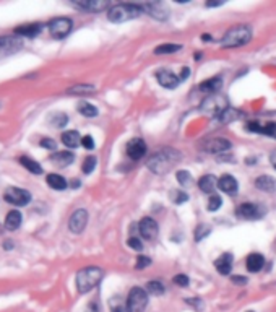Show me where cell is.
Listing matches in <instances>:
<instances>
[{
	"instance_id": "7402d4cb",
	"label": "cell",
	"mask_w": 276,
	"mask_h": 312,
	"mask_svg": "<svg viewBox=\"0 0 276 312\" xmlns=\"http://www.w3.org/2000/svg\"><path fill=\"white\" fill-rule=\"evenodd\" d=\"M218 187L226 193H236L237 192V181L232 178V176L229 174H224L222 178L218 181Z\"/></svg>"
},
{
	"instance_id": "5b68a950",
	"label": "cell",
	"mask_w": 276,
	"mask_h": 312,
	"mask_svg": "<svg viewBox=\"0 0 276 312\" xmlns=\"http://www.w3.org/2000/svg\"><path fill=\"white\" fill-rule=\"evenodd\" d=\"M148 306V294L143 288H132L127 298V309L128 312H143Z\"/></svg>"
},
{
	"instance_id": "9a60e30c",
	"label": "cell",
	"mask_w": 276,
	"mask_h": 312,
	"mask_svg": "<svg viewBox=\"0 0 276 312\" xmlns=\"http://www.w3.org/2000/svg\"><path fill=\"white\" fill-rule=\"evenodd\" d=\"M142 7L143 11H146L150 16H153V18H156V20H160V21H164V20H167V10L164 8V5L163 3H145V5H140Z\"/></svg>"
},
{
	"instance_id": "30bf717a",
	"label": "cell",
	"mask_w": 276,
	"mask_h": 312,
	"mask_svg": "<svg viewBox=\"0 0 276 312\" xmlns=\"http://www.w3.org/2000/svg\"><path fill=\"white\" fill-rule=\"evenodd\" d=\"M227 108L224 99H221L218 95H211L208 99H205L203 104L200 106V109L203 113H208V114H216L220 116L222 111Z\"/></svg>"
},
{
	"instance_id": "ee69618b",
	"label": "cell",
	"mask_w": 276,
	"mask_h": 312,
	"mask_svg": "<svg viewBox=\"0 0 276 312\" xmlns=\"http://www.w3.org/2000/svg\"><path fill=\"white\" fill-rule=\"evenodd\" d=\"M67 122H68V117L65 114H55L54 119H52V124H54L55 127H63Z\"/></svg>"
},
{
	"instance_id": "9f6ffc18",
	"label": "cell",
	"mask_w": 276,
	"mask_h": 312,
	"mask_svg": "<svg viewBox=\"0 0 276 312\" xmlns=\"http://www.w3.org/2000/svg\"><path fill=\"white\" fill-rule=\"evenodd\" d=\"M203 41H211V36H208V34H203Z\"/></svg>"
},
{
	"instance_id": "6f0895ef",
	"label": "cell",
	"mask_w": 276,
	"mask_h": 312,
	"mask_svg": "<svg viewBox=\"0 0 276 312\" xmlns=\"http://www.w3.org/2000/svg\"><path fill=\"white\" fill-rule=\"evenodd\" d=\"M80 186V181H73L72 182V187H78Z\"/></svg>"
},
{
	"instance_id": "8d00e7d4",
	"label": "cell",
	"mask_w": 276,
	"mask_h": 312,
	"mask_svg": "<svg viewBox=\"0 0 276 312\" xmlns=\"http://www.w3.org/2000/svg\"><path fill=\"white\" fill-rule=\"evenodd\" d=\"M211 233V228L208 225H198L195 228V241H202L208 236V234Z\"/></svg>"
},
{
	"instance_id": "f6af8a7d",
	"label": "cell",
	"mask_w": 276,
	"mask_h": 312,
	"mask_svg": "<svg viewBox=\"0 0 276 312\" xmlns=\"http://www.w3.org/2000/svg\"><path fill=\"white\" fill-rule=\"evenodd\" d=\"M127 244H128V247H130V249H133V250H142V249H143L142 241L137 239V238H130V239L127 241Z\"/></svg>"
},
{
	"instance_id": "83f0119b",
	"label": "cell",
	"mask_w": 276,
	"mask_h": 312,
	"mask_svg": "<svg viewBox=\"0 0 276 312\" xmlns=\"http://www.w3.org/2000/svg\"><path fill=\"white\" fill-rule=\"evenodd\" d=\"M62 142L68 148H76L80 143H81V138H80V133L76 130H68V132H63L62 133Z\"/></svg>"
},
{
	"instance_id": "816d5d0a",
	"label": "cell",
	"mask_w": 276,
	"mask_h": 312,
	"mask_svg": "<svg viewBox=\"0 0 276 312\" xmlns=\"http://www.w3.org/2000/svg\"><path fill=\"white\" fill-rule=\"evenodd\" d=\"M190 75V70L189 68H182V72H180V80H187V76Z\"/></svg>"
},
{
	"instance_id": "d6a6232c",
	"label": "cell",
	"mask_w": 276,
	"mask_h": 312,
	"mask_svg": "<svg viewBox=\"0 0 276 312\" xmlns=\"http://www.w3.org/2000/svg\"><path fill=\"white\" fill-rule=\"evenodd\" d=\"M182 46L180 44H171V43H166V44H161L158 46V48L155 49L156 54H174V52L180 51Z\"/></svg>"
},
{
	"instance_id": "ac0fdd59",
	"label": "cell",
	"mask_w": 276,
	"mask_h": 312,
	"mask_svg": "<svg viewBox=\"0 0 276 312\" xmlns=\"http://www.w3.org/2000/svg\"><path fill=\"white\" fill-rule=\"evenodd\" d=\"M221 88H222V78L215 76V78L202 81L200 86H198V90L203 93H210V96H211V95H218V91H221Z\"/></svg>"
},
{
	"instance_id": "9c48e42d",
	"label": "cell",
	"mask_w": 276,
	"mask_h": 312,
	"mask_svg": "<svg viewBox=\"0 0 276 312\" xmlns=\"http://www.w3.org/2000/svg\"><path fill=\"white\" fill-rule=\"evenodd\" d=\"M23 48V39L16 36H0V59L15 54Z\"/></svg>"
},
{
	"instance_id": "f907efd6",
	"label": "cell",
	"mask_w": 276,
	"mask_h": 312,
	"mask_svg": "<svg viewBox=\"0 0 276 312\" xmlns=\"http://www.w3.org/2000/svg\"><path fill=\"white\" fill-rule=\"evenodd\" d=\"M187 303H189V304H192L193 308H197L198 311H202V308H203V304H202V301H200V299H197V301H193L192 298H189V299H187Z\"/></svg>"
},
{
	"instance_id": "5bb4252c",
	"label": "cell",
	"mask_w": 276,
	"mask_h": 312,
	"mask_svg": "<svg viewBox=\"0 0 276 312\" xmlns=\"http://www.w3.org/2000/svg\"><path fill=\"white\" fill-rule=\"evenodd\" d=\"M156 78H158V83L161 86L167 88V90H174V88H177L180 78H177L172 72H169V70H164L161 68L160 72L156 73Z\"/></svg>"
},
{
	"instance_id": "74e56055",
	"label": "cell",
	"mask_w": 276,
	"mask_h": 312,
	"mask_svg": "<svg viewBox=\"0 0 276 312\" xmlns=\"http://www.w3.org/2000/svg\"><path fill=\"white\" fill-rule=\"evenodd\" d=\"M177 181H179V184L180 186H190L192 184V176L189 171H179L177 173Z\"/></svg>"
},
{
	"instance_id": "11a10c76",
	"label": "cell",
	"mask_w": 276,
	"mask_h": 312,
	"mask_svg": "<svg viewBox=\"0 0 276 312\" xmlns=\"http://www.w3.org/2000/svg\"><path fill=\"white\" fill-rule=\"evenodd\" d=\"M5 249H13V247H11V243H5Z\"/></svg>"
},
{
	"instance_id": "7c38bea8",
	"label": "cell",
	"mask_w": 276,
	"mask_h": 312,
	"mask_svg": "<svg viewBox=\"0 0 276 312\" xmlns=\"http://www.w3.org/2000/svg\"><path fill=\"white\" fill-rule=\"evenodd\" d=\"M138 229H140V234H142L146 241H153L158 236V231H160V229H158V223L148 216L140 221Z\"/></svg>"
},
{
	"instance_id": "60d3db41",
	"label": "cell",
	"mask_w": 276,
	"mask_h": 312,
	"mask_svg": "<svg viewBox=\"0 0 276 312\" xmlns=\"http://www.w3.org/2000/svg\"><path fill=\"white\" fill-rule=\"evenodd\" d=\"M262 133L268 135V137L276 138V122H267L262 128Z\"/></svg>"
},
{
	"instance_id": "b9f144b4",
	"label": "cell",
	"mask_w": 276,
	"mask_h": 312,
	"mask_svg": "<svg viewBox=\"0 0 276 312\" xmlns=\"http://www.w3.org/2000/svg\"><path fill=\"white\" fill-rule=\"evenodd\" d=\"M174 283H175V285H179V286H182V288H185V286H189L190 280H189V276H187V275L179 273V275H175V276H174Z\"/></svg>"
},
{
	"instance_id": "7bdbcfd3",
	"label": "cell",
	"mask_w": 276,
	"mask_h": 312,
	"mask_svg": "<svg viewBox=\"0 0 276 312\" xmlns=\"http://www.w3.org/2000/svg\"><path fill=\"white\" fill-rule=\"evenodd\" d=\"M151 263V258L150 257H145V255H140L137 258V263H135V268H138V270H143L146 268L148 265Z\"/></svg>"
},
{
	"instance_id": "44dd1931",
	"label": "cell",
	"mask_w": 276,
	"mask_h": 312,
	"mask_svg": "<svg viewBox=\"0 0 276 312\" xmlns=\"http://www.w3.org/2000/svg\"><path fill=\"white\" fill-rule=\"evenodd\" d=\"M198 187H200L202 192L211 193V192L216 189V187H218V179H216L213 174L202 176V178L198 179Z\"/></svg>"
},
{
	"instance_id": "277c9868",
	"label": "cell",
	"mask_w": 276,
	"mask_h": 312,
	"mask_svg": "<svg viewBox=\"0 0 276 312\" xmlns=\"http://www.w3.org/2000/svg\"><path fill=\"white\" fill-rule=\"evenodd\" d=\"M143 13V10L140 5L135 3H119L110 7L108 11V18L112 23H124V21H130L138 18L140 15Z\"/></svg>"
},
{
	"instance_id": "f5cc1de1",
	"label": "cell",
	"mask_w": 276,
	"mask_h": 312,
	"mask_svg": "<svg viewBox=\"0 0 276 312\" xmlns=\"http://www.w3.org/2000/svg\"><path fill=\"white\" fill-rule=\"evenodd\" d=\"M270 161H272V164L276 168V150L272 153V156H270Z\"/></svg>"
},
{
	"instance_id": "f1b7e54d",
	"label": "cell",
	"mask_w": 276,
	"mask_h": 312,
	"mask_svg": "<svg viewBox=\"0 0 276 312\" xmlns=\"http://www.w3.org/2000/svg\"><path fill=\"white\" fill-rule=\"evenodd\" d=\"M48 184L54 190H63V189H67V186H68L67 181L63 179L60 174H49L48 176Z\"/></svg>"
},
{
	"instance_id": "e0dca14e",
	"label": "cell",
	"mask_w": 276,
	"mask_h": 312,
	"mask_svg": "<svg viewBox=\"0 0 276 312\" xmlns=\"http://www.w3.org/2000/svg\"><path fill=\"white\" fill-rule=\"evenodd\" d=\"M76 8H81V10H88V11H93V13H96V11H103L109 7V2H104V0H88V2H75L73 3Z\"/></svg>"
},
{
	"instance_id": "6da1fadb",
	"label": "cell",
	"mask_w": 276,
	"mask_h": 312,
	"mask_svg": "<svg viewBox=\"0 0 276 312\" xmlns=\"http://www.w3.org/2000/svg\"><path fill=\"white\" fill-rule=\"evenodd\" d=\"M180 158H182L180 151H177L175 148H161L153 153L148 160H146V166H148L151 173L161 176L177 166Z\"/></svg>"
},
{
	"instance_id": "3957f363",
	"label": "cell",
	"mask_w": 276,
	"mask_h": 312,
	"mask_svg": "<svg viewBox=\"0 0 276 312\" xmlns=\"http://www.w3.org/2000/svg\"><path fill=\"white\" fill-rule=\"evenodd\" d=\"M250 39H252V28L249 25H237L227 29L226 34L222 36L221 46L224 49L240 48V46L247 44Z\"/></svg>"
},
{
	"instance_id": "4316f807",
	"label": "cell",
	"mask_w": 276,
	"mask_h": 312,
	"mask_svg": "<svg viewBox=\"0 0 276 312\" xmlns=\"http://www.w3.org/2000/svg\"><path fill=\"white\" fill-rule=\"evenodd\" d=\"M240 117H242V113H240V111L234 109V108H229L227 106V108L218 116V121L221 124H229V122H234V121L240 119Z\"/></svg>"
},
{
	"instance_id": "bcb514c9",
	"label": "cell",
	"mask_w": 276,
	"mask_h": 312,
	"mask_svg": "<svg viewBox=\"0 0 276 312\" xmlns=\"http://www.w3.org/2000/svg\"><path fill=\"white\" fill-rule=\"evenodd\" d=\"M81 145H83L86 150H93L95 148V138H93L91 135H85V137L81 138Z\"/></svg>"
},
{
	"instance_id": "d590c367",
	"label": "cell",
	"mask_w": 276,
	"mask_h": 312,
	"mask_svg": "<svg viewBox=\"0 0 276 312\" xmlns=\"http://www.w3.org/2000/svg\"><path fill=\"white\" fill-rule=\"evenodd\" d=\"M96 164H98L96 156H86V160L83 161V173L85 174H91L93 169L96 168Z\"/></svg>"
},
{
	"instance_id": "52a82bcc",
	"label": "cell",
	"mask_w": 276,
	"mask_h": 312,
	"mask_svg": "<svg viewBox=\"0 0 276 312\" xmlns=\"http://www.w3.org/2000/svg\"><path fill=\"white\" fill-rule=\"evenodd\" d=\"M3 200L15 207H25L31 202V193L25 189H18V187H8L3 193Z\"/></svg>"
},
{
	"instance_id": "484cf974",
	"label": "cell",
	"mask_w": 276,
	"mask_h": 312,
	"mask_svg": "<svg viewBox=\"0 0 276 312\" xmlns=\"http://www.w3.org/2000/svg\"><path fill=\"white\" fill-rule=\"evenodd\" d=\"M73 153L70 151H60L55 153V155L51 156V161L55 164V166H68V164L73 163Z\"/></svg>"
},
{
	"instance_id": "680465c9",
	"label": "cell",
	"mask_w": 276,
	"mask_h": 312,
	"mask_svg": "<svg viewBox=\"0 0 276 312\" xmlns=\"http://www.w3.org/2000/svg\"><path fill=\"white\" fill-rule=\"evenodd\" d=\"M249 312H254V311H249Z\"/></svg>"
},
{
	"instance_id": "4fadbf2b",
	"label": "cell",
	"mask_w": 276,
	"mask_h": 312,
	"mask_svg": "<svg viewBox=\"0 0 276 312\" xmlns=\"http://www.w3.org/2000/svg\"><path fill=\"white\" fill-rule=\"evenodd\" d=\"M127 155L132 158L133 161H138L146 155V143L142 138H132L127 145Z\"/></svg>"
},
{
	"instance_id": "c3c4849f",
	"label": "cell",
	"mask_w": 276,
	"mask_h": 312,
	"mask_svg": "<svg viewBox=\"0 0 276 312\" xmlns=\"http://www.w3.org/2000/svg\"><path fill=\"white\" fill-rule=\"evenodd\" d=\"M247 128H249L250 132L262 133V128H263V125H260V124H258V122H250V124H247Z\"/></svg>"
},
{
	"instance_id": "7a4b0ae2",
	"label": "cell",
	"mask_w": 276,
	"mask_h": 312,
	"mask_svg": "<svg viewBox=\"0 0 276 312\" xmlns=\"http://www.w3.org/2000/svg\"><path fill=\"white\" fill-rule=\"evenodd\" d=\"M104 276L103 268L99 267H86L81 268L78 273H76V290H78L80 294H86L91 290L101 283Z\"/></svg>"
},
{
	"instance_id": "f546056e",
	"label": "cell",
	"mask_w": 276,
	"mask_h": 312,
	"mask_svg": "<svg viewBox=\"0 0 276 312\" xmlns=\"http://www.w3.org/2000/svg\"><path fill=\"white\" fill-rule=\"evenodd\" d=\"M20 163L29 171V173H33V174H43V168H41V164L36 163L34 160H31L29 156H21L20 158Z\"/></svg>"
},
{
	"instance_id": "d4e9b609",
	"label": "cell",
	"mask_w": 276,
	"mask_h": 312,
	"mask_svg": "<svg viewBox=\"0 0 276 312\" xmlns=\"http://www.w3.org/2000/svg\"><path fill=\"white\" fill-rule=\"evenodd\" d=\"M255 186H257V189H260L263 192H275L276 190V179H273L272 176H260V178L255 179Z\"/></svg>"
},
{
	"instance_id": "e575fe53",
	"label": "cell",
	"mask_w": 276,
	"mask_h": 312,
	"mask_svg": "<svg viewBox=\"0 0 276 312\" xmlns=\"http://www.w3.org/2000/svg\"><path fill=\"white\" fill-rule=\"evenodd\" d=\"M109 308H110V312H128V309H127V303H125V304L122 303V301H120V298H110Z\"/></svg>"
},
{
	"instance_id": "f35d334b",
	"label": "cell",
	"mask_w": 276,
	"mask_h": 312,
	"mask_svg": "<svg viewBox=\"0 0 276 312\" xmlns=\"http://www.w3.org/2000/svg\"><path fill=\"white\" fill-rule=\"evenodd\" d=\"M221 203H222V200L220 195H210V200H208V211H216L220 207H221Z\"/></svg>"
},
{
	"instance_id": "d6986e66",
	"label": "cell",
	"mask_w": 276,
	"mask_h": 312,
	"mask_svg": "<svg viewBox=\"0 0 276 312\" xmlns=\"http://www.w3.org/2000/svg\"><path fill=\"white\" fill-rule=\"evenodd\" d=\"M215 267H216V270H218L221 275H229V273H231V270H232V255L229 254V252L220 255L218 258H216Z\"/></svg>"
},
{
	"instance_id": "db71d44e",
	"label": "cell",
	"mask_w": 276,
	"mask_h": 312,
	"mask_svg": "<svg viewBox=\"0 0 276 312\" xmlns=\"http://www.w3.org/2000/svg\"><path fill=\"white\" fill-rule=\"evenodd\" d=\"M222 2H207V7H218Z\"/></svg>"
},
{
	"instance_id": "7dc6e473",
	"label": "cell",
	"mask_w": 276,
	"mask_h": 312,
	"mask_svg": "<svg viewBox=\"0 0 276 312\" xmlns=\"http://www.w3.org/2000/svg\"><path fill=\"white\" fill-rule=\"evenodd\" d=\"M41 146H43V148H48V150H55L57 143L52 138H43L41 140Z\"/></svg>"
},
{
	"instance_id": "8fae6325",
	"label": "cell",
	"mask_w": 276,
	"mask_h": 312,
	"mask_svg": "<svg viewBox=\"0 0 276 312\" xmlns=\"http://www.w3.org/2000/svg\"><path fill=\"white\" fill-rule=\"evenodd\" d=\"M86 223H88V211L80 208V210L73 211V215L70 216L68 228L73 234H80V233H83V229L86 228Z\"/></svg>"
},
{
	"instance_id": "8992f818",
	"label": "cell",
	"mask_w": 276,
	"mask_h": 312,
	"mask_svg": "<svg viewBox=\"0 0 276 312\" xmlns=\"http://www.w3.org/2000/svg\"><path fill=\"white\" fill-rule=\"evenodd\" d=\"M72 26H73L72 20L60 16V18H54L49 23V33L54 39H63L72 31Z\"/></svg>"
},
{
	"instance_id": "ab89813d",
	"label": "cell",
	"mask_w": 276,
	"mask_h": 312,
	"mask_svg": "<svg viewBox=\"0 0 276 312\" xmlns=\"http://www.w3.org/2000/svg\"><path fill=\"white\" fill-rule=\"evenodd\" d=\"M171 193H172V195H171L172 202L177 203V205L184 203V202H187V200H189V195H187L185 192H182V190H172Z\"/></svg>"
},
{
	"instance_id": "cb8c5ba5",
	"label": "cell",
	"mask_w": 276,
	"mask_h": 312,
	"mask_svg": "<svg viewBox=\"0 0 276 312\" xmlns=\"http://www.w3.org/2000/svg\"><path fill=\"white\" fill-rule=\"evenodd\" d=\"M21 221H23V216L18 210H11L10 213L5 216V228L10 229V231H15V229H18L21 226Z\"/></svg>"
},
{
	"instance_id": "681fc988",
	"label": "cell",
	"mask_w": 276,
	"mask_h": 312,
	"mask_svg": "<svg viewBox=\"0 0 276 312\" xmlns=\"http://www.w3.org/2000/svg\"><path fill=\"white\" fill-rule=\"evenodd\" d=\"M232 283H236V285H240V286H244L245 283H247V278H244V276H232Z\"/></svg>"
},
{
	"instance_id": "ba28073f",
	"label": "cell",
	"mask_w": 276,
	"mask_h": 312,
	"mask_svg": "<svg viewBox=\"0 0 276 312\" xmlns=\"http://www.w3.org/2000/svg\"><path fill=\"white\" fill-rule=\"evenodd\" d=\"M200 148L205 153H213V155H220V153H224L231 148V142L227 138H221V137H213L202 142Z\"/></svg>"
},
{
	"instance_id": "2e32d148",
	"label": "cell",
	"mask_w": 276,
	"mask_h": 312,
	"mask_svg": "<svg viewBox=\"0 0 276 312\" xmlns=\"http://www.w3.org/2000/svg\"><path fill=\"white\" fill-rule=\"evenodd\" d=\"M237 215L240 218H245V220H257L262 216V211L255 203H242L237 208Z\"/></svg>"
},
{
	"instance_id": "4dcf8cb0",
	"label": "cell",
	"mask_w": 276,
	"mask_h": 312,
	"mask_svg": "<svg viewBox=\"0 0 276 312\" xmlns=\"http://www.w3.org/2000/svg\"><path fill=\"white\" fill-rule=\"evenodd\" d=\"M93 91H95V86L93 85H76L67 90L68 95H90Z\"/></svg>"
},
{
	"instance_id": "1f68e13d",
	"label": "cell",
	"mask_w": 276,
	"mask_h": 312,
	"mask_svg": "<svg viewBox=\"0 0 276 312\" xmlns=\"http://www.w3.org/2000/svg\"><path fill=\"white\" fill-rule=\"evenodd\" d=\"M78 113L85 117H96L98 116V109L90 103H80L78 104Z\"/></svg>"
},
{
	"instance_id": "ffe728a7",
	"label": "cell",
	"mask_w": 276,
	"mask_h": 312,
	"mask_svg": "<svg viewBox=\"0 0 276 312\" xmlns=\"http://www.w3.org/2000/svg\"><path fill=\"white\" fill-rule=\"evenodd\" d=\"M41 29H43V25H39V23H31V25H23L20 28L15 29V34H18V36H25V38H34L38 36L41 33Z\"/></svg>"
},
{
	"instance_id": "836d02e7",
	"label": "cell",
	"mask_w": 276,
	"mask_h": 312,
	"mask_svg": "<svg viewBox=\"0 0 276 312\" xmlns=\"http://www.w3.org/2000/svg\"><path fill=\"white\" fill-rule=\"evenodd\" d=\"M146 291H148L150 294H153V296H163L164 294V286L161 281H148V285H146Z\"/></svg>"
},
{
	"instance_id": "603a6c76",
	"label": "cell",
	"mask_w": 276,
	"mask_h": 312,
	"mask_svg": "<svg viewBox=\"0 0 276 312\" xmlns=\"http://www.w3.org/2000/svg\"><path fill=\"white\" fill-rule=\"evenodd\" d=\"M263 263H265V257H263L262 254H257V252H254V254H250L247 257V270L252 273L255 272H260V270L263 268Z\"/></svg>"
}]
</instances>
